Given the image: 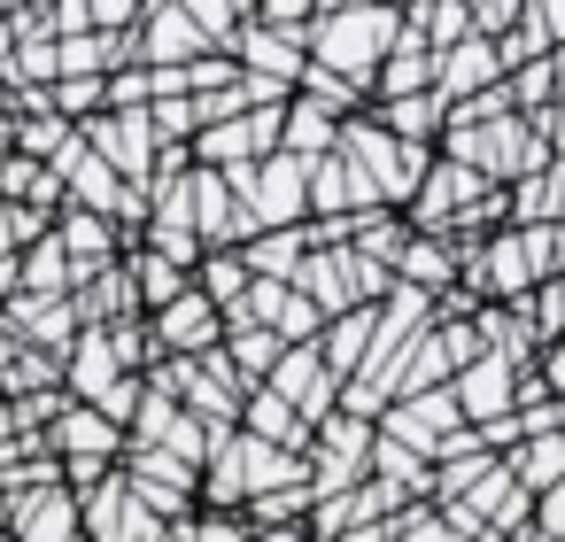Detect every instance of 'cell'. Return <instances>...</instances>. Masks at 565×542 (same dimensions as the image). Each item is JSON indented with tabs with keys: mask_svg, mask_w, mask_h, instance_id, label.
Here are the masks:
<instances>
[{
	"mask_svg": "<svg viewBox=\"0 0 565 542\" xmlns=\"http://www.w3.org/2000/svg\"><path fill=\"white\" fill-rule=\"evenodd\" d=\"M557 24H565V0H526V9H519V24L488 40V47H495V71L511 78V71H526V63L557 55Z\"/></svg>",
	"mask_w": 565,
	"mask_h": 542,
	"instance_id": "obj_8",
	"label": "cell"
},
{
	"mask_svg": "<svg viewBox=\"0 0 565 542\" xmlns=\"http://www.w3.org/2000/svg\"><path fill=\"white\" fill-rule=\"evenodd\" d=\"M171 534H179V542H248V519H241V511H202V503H194L186 519H171Z\"/></svg>",
	"mask_w": 565,
	"mask_h": 542,
	"instance_id": "obj_26",
	"label": "cell"
},
{
	"mask_svg": "<svg viewBox=\"0 0 565 542\" xmlns=\"http://www.w3.org/2000/svg\"><path fill=\"white\" fill-rule=\"evenodd\" d=\"M333 117L326 109H310V102H295L287 94V109H279V156H295V163H318V156H333Z\"/></svg>",
	"mask_w": 565,
	"mask_h": 542,
	"instance_id": "obj_17",
	"label": "cell"
},
{
	"mask_svg": "<svg viewBox=\"0 0 565 542\" xmlns=\"http://www.w3.org/2000/svg\"><path fill=\"white\" fill-rule=\"evenodd\" d=\"M9 542H86V527H78V503H71L63 488L9 496Z\"/></svg>",
	"mask_w": 565,
	"mask_h": 542,
	"instance_id": "obj_10",
	"label": "cell"
},
{
	"mask_svg": "<svg viewBox=\"0 0 565 542\" xmlns=\"http://www.w3.org/2000/svg\"><path fill=\"white\" fill-rule=\"evenodd\" d=\"M279 333H264V326H225V341H217V357H225V372L241 380V387H264L271 380V364H279Z\"/></svg>",
	"mask_w": 565,
	"mask_h": 542,
	"instance_id": "obj_16",
	"label": "cell"
},
{
	"mask_svg": "<svg viewBox=\"0 0 565 542\" xmlns=\"http://www.w3.org/2000/svg\"><path fill=\"white\" fill-rule=\"evenodd\" d=\"M47 457H102V465H117L125 457V434L94 411V403H63L55 418H47Z\"/></svg>",
	"mask_w": 565,
	"mask_h": 542,
	"instance_id": "obj_7",
	"label": "cell"
},
{
	"mask_svg": "<svg viewBox=\"0 0 565 542\" xmlns=\"http://www.w3.org/2000/svg\"><path fill=\"white\" fill-rule=\"evenodd\" d=\"M426 71H434V63H426V47L395 40V47L380 55L372 86H364V94H372V109H380V102H411V94H426Z\"/></svg>",
	"mask_w": 565,
	"mask_h": 542,
	"instance_id": "obj_18",
	"label": "cell"
},
{
	"mask_svg": "<svg viewBox=\"0 0 565 542\" xmlns=\"http://www.w3.org/2000/svg\"><path fill=\"white\" fill-rule=\"evenodd\" d=\"M256 9H264V0H233V17H241V24H248V17H256Z\"/></svg>",
	"mask_w": 565,
	"mask_h": 542,
	"instance_id": "obj_32",
	"label": "cell"
},
{
	"mask_svg": "<svg viewBox=\"0 0 565 542\" xmlns=\"http://www.w3.org/2000/svg\"><path fill=\"white\" fill-rule=\"evenodd\" d=\"M318 318H341V310H372L395 279L380 272V264H364L356 248H310L302 264H295V279H287Z\"/></svg>",
	"mask_w": 565,
	"mask_h": 542,
	"instance_id": "obj_2",
	"label": "cell"
},
{
	"mask_svg": "<svg viewBox=\"0 0 565 542\" xmlns=\"http://www.w3.org/2000/svg\"><path fill=\"white\" fill-rule=\"evenodd\" d=\"M519 9H526V0H465V17H472V40H495V32H511V24H519Z\"/></svg>",
	"mask_w": 565,
	"mask_h": 542,
	"instance_id": "obj_28",
	"label": "cell"
},
{
	"mask_svg": "<svg viewBox=\"0 0 565 542\" xmlns=\"http://www.w3.org/2000/svg\"><path fill=\"white\" fill-rule=\"evenodd\" d=\"M403 40L426 47V55H449L457 40H472L465 0H403Z\"/></svg>",
	"mask_w": 565,
	"mask_h": 542,
	"instance_id": "obj_13",
	"label": "cell"
},
{
	"mask_svg": "<svg viewBox=\"0 0 565 542\" xmlns=\"http://www.w3.org/2000/svg\"><path fill=\"white\" fill-rule=\"evenodd\" d=\"M519 248L534 279H557V225H519Z\"/></svg>",
	"mask_w": 565,
	"mask_h": 542,
	"instance_id": "obj_29",
	"label": "cell"
},
{
	"mask_svg": "<svg viewBox=\"0 0 565 542\" xmlns=\"http://www.w3.org/2000/svg\"><path fill=\"white\" fill-rule=\"evenodd\" d=\"M387 542H457V534L441 527L434 503H395V511H387Z\"/></svg>",
	"mask_w": 565,
	"mask_h": 542,
	"instance_id": "obj_27",
	"label": "cell"
},
{
	"mask_svg": "<svg viewBox=\"0 0 565 542\" xmlns=\"http://www.w3.org/2000/svg\"><path fill=\"white\" fill-rule=\"evenodd\" d=\"M248 542H310V534H302V527H256Z\"/></svg>",
	"mask_w": 565,
	"mask_h": 542,
	"instance_id": "obj_31",
	"label": "cell"
},
{
	"mask_svg": "<svg viewBox=\"0 0 565 542\" xmlns=\"http://www.w3.org/2000/svg\"><path fill=\"white\" fill-rule=\"evenodd\" d=\"M557 210H565V171H557V156H550L542 171H526V179L503 187V225H511V233H519V225H557Z\"/></svg>",
	"mask_w": 565,
	"mask_h": 542,
	"instance_id": "obj_12",
	"label": "cell"
},
{
	"mask_svg": "<svg viewBox=\"0 0 565 542\" xmlns=\"http://www.w3.org/2000/svg\"><path fill=\"white\" fill-rule=\"evenodd\" d=\"M179 78H186V102H194V94H217V86H233L241 71H233V55H202V63H186Z\"/></svg>",
	"mask_w": 565,
	"mask_h": 542,
	"instance_id": "obj_30",
	"label": "cell"
},
{
	"mask_svg": "<svg viewBox=\"0 0 565 542\" xmlns=\"http://www.w3.org/2000/svg\"><path fill=\"white\" fill-rule=\"evenodd\" d=\"M434 71H426V94L449 109V102H472V94H488L503 71H495V47L488 40H457L449 55H426Z\"/></svg>",
	"mask_w": 565,
	"mask_h": 542,
	"instance_id": "obj_6",
	"label": "cell"
},
{
	"mask_svg": "<svg viewBox=\"0 0 565 542\" xmlns=\"http://www.w3.org/2000/svg\"><path fill=\"white\" fill-rule=\"evenodd\" d=\"M387 9H403V0H387Z\"/></svg>",
	"mask_w": 565,
	"mask_h": 542,
	"instance_id": "obj_35",
	"label": "cell"
},
{
	"mask_svg": "<svg viewBox=\"0 0 565 542\" xmlns=\"http://www.w3.org/2000/svg\"><path fill=\"white\" fill-rule=\"evenodd\" d=\"M295 102H310V109H326V117L341 125V117H356V109H364V86H349V78H333V71H310V63H302Z\"/></svg>",
	"mask_w": 565,
	"mask_h": 542,
	"instance_id": "obj_22",
	"label": "cell"
},
{
	"mask_svg": "<svg viewBox=\"0 0 565 542\" xmlns=\"http://www.w3.org/2000/svg\"><path fill=\"white\" fill-rule=\"evenodd\" d=\"M148 341H156V357H210V349L225 341V318L186 287L179 302H163V310L148 318Z\"/></svg>",
	"mask_w": 565,
	"mask_h": 542,
	"instance_id": "obj_5",
	"label": "cell"
},
{
	"mask_svg": "<svg viewBox=\"0 0 565 542\" xmlns=\"http://www.w3.org/2000/svg\"><path fill=\"white\" fill-rule=\"evenodd\" d=\"M156 542H179V534H171V527H163V534H156Z\"/></svg>",
	"mask_w": 565,
	"mask_h": 542,
	"instance_id": "obj_34",
	"label": "cell"
},
{
	"mask_svg": "<svg viewBox=\"0 0 565 542\" xmlns=\"http://www.w3.org/2000/svg\"><path fill=\"white\" fill-rule=\"evenodd\" d=\"M372 125H380L387 140H403V148H434V140H441V102H434V94L380 102V109H372Z\"/></svg>",
	"mask_w": 565,
	"mask_h": 542,
	"instance_id": "obj_19",
	"label": "cell"
},
{
	"mask_svg": "<svg viewBox=\"0 0 565 542\" xmlns=\"http://www.w3.org/2000/svg\"><path fill=\"white\" fill-rule=\"evenodd\" d=\"M302 256H310L302 225H279V233H248V241H241L248 279H295V264H302Z\"/></svg>",
	"mask_w": 565,
	"mask_h": 542,
	"instance_id": "obj_20",
	"label": "cell"
},
{
	"mask_svg": "<svg viewBox=\"0 0 565 542\" xmlns=\"http://www.w3.org/2000/svg\"><path fill=\"white\" fill-rule=\"evenodd\" d=\"M395 40H403V9H387V0H349V9H318L302 24V63L333 71L349 86H372V71Z\"/></svg>",
	"mask_w": 565,
	"mask_h": 542,
	"instance_id": "obj_1",
	"label": "cell"
},
{
	"mask_svg": "<svg viewBox=\"0 0 565 542\" xmlns=\"http://www.w3.org/2000/svg\"><path fill=\"white\" fill-rule=\"evenodd\" d=\"M132 55H140V71H186V63H202L210 47L194 40V24L171 9V0H148L140 24H132Z\"/></svg>",
	"mask_w": 565,
	"mask_h": 542,
	"instance_id": "obj_4",
	"label": "cell"
},
{
	"mask_svg": "<svg viewBox=\"0 0 565 542\" xmlns=\"http://www.w3.org/2000/svg\"><path fill=\"white\" fill-rule=\"evenodd\" d=\"M302 426H318L326 411H341V380L318 364V349H279V364H271V380H264Z\"/></svg>",
	"mask_w": 565,
	"mask_h": 542,
	"instance_id": "obj_3",
	"label": "cell"
},
{
	"mask_svg": "<svg viewBox=\"0 0 565 542\" xmlns=\"http://www.w3.org/2000/svg\"><path fill=\"white\" fill-rule=\"evenodd\" d=\"M495 465L511 472V488H519V496H550V488H565V434H534V442L503 449Z\"/></svg>",
	"mask_w": 565,
	"mask_h": 542,
	"instance_id": "obj_14",
	"label": "cell"
},
{
	"mask_svg": "<svg viewBox=\"0 0 565 542\" xmlns=\"http://www.w3.org/2000/svg\"><path fill=\"white\" fill-rule=\"evenodd\" d=\"M519 310H526L534 341H557V326H565V279H534V287L519 295Z\"/></svg>",
	"mask_w": 565,
	"mask_h": 542,
	"instance_id": "obj_25",
	"label": "cell"
},
{
	"mask_svg": "<svg viewBox=\"0 0 565 542\" xmlns=\"http://www.w3.org/2000/svg\"><path fill=\"white\" fill-rule=\"evenodd\" d=\"M171 9L194 24V40L210 47V55H233V32H241V17H233V0H171Z\"/></svg>",
	"mask_w": 565,
	"mask_h": 542,
	"instance_id": "obj_23",
	"label": "cell"
},
{
	"mask_svg": "<svg viewBox=\"0 0 565 542\" xmlns=\"http://www.w3.org/2000/svg\"><path fill=\"white\" fill-rule=\"evenodd\" d=\"M387 279H395V287H411V295H426V302H449V287H457V248H449V241L411 233V241L395 248Z\"/></svg>",
	"mask_w": 565,
	"mask_h": 542,
	"instance_id": "obj_11",
	"label": "cell"
},
{
	"mask_svg": "<svg viewBox=\"0 0 565 542\" xmlns=\"http://www.w3.org/2000/svg\"><path fill=\"white\" fill-rule=\"evenodd\" d=\"M511 387H519V372H511L503 357H472V364L449 380V403H457L465 426H488V418L511 411Z\"/></svg>",
	"mask_w": 565,
	"mask_h": 542,
	"instance_id": "obj_9",
	"label": "cell"
},
{
	"mask_svg": "<svg viewBox=\"0 0 565 542\" xmlns=\"http://www.w3.org/2000/svg\"><path fill=\"white\" fill-rule=\"evenodd\" d=\"M9 9H40V17H47V9H55V0H9Z\"/></svg>",
	"mask_w": 565,
	"mask_h": 542,
	"instance_id": "obj_33",
	"label": "cell"
},
{
	"mask_svg": "<svg viewBox=\"0 0 565 542\" xmlns=\"http://www.w3.org/2000/svg\"><path fill=\"white\" fill-rule=\"evenodd\" d=\"M310 349H318V364H326L333 380H349V372L364 364V349H372V310H341V318H326Z\"/></svg>",
	"mask_w": 565,
	"mask_h": 542,
	"instance_id": "obj_15",
	"label": "cell"
},
{
	"mask_svg": "<svg viewBox=\"0 0 565 542\" xmlns=\"http://www.w3.org/2000/svg\"><path fill=\"white\" fill-rule=\"evenodd\" d=\"M63 148H78V132L47 109V117H17V140H9V156H32V163H55Z\"/></svg>",
	"mask_w": 565,
	"mask_h": 542,
	"instance_id": "obj_24",
	"label": "cell"
},
{
	"mask_svg": "<svg viewBox=\"0 0 565 542\" xmlns=\"http://www.w3.org/2000/svg\"><path fill=\"white\" fill-rule=\"evenodd\" d=\"M17 295H40V302H55V295H71V264H63V248H55V233H47L40 248H24V256H17Z\"/></svg>",
	"mask_w": 565,
	"mask_h": 542,
	"instance_id": "obj_21",
	"label": "cell"
}]
</instances>
